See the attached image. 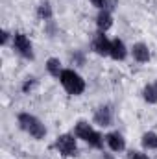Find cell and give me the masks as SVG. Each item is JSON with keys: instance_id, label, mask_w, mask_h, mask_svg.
Here are the masks:
<instances>
[{"instance_id": "cell-18", "label": "cell", "mask_w": 157, "mask_h": 159, "mask_svg": "<svg viewBox=\"0 0 157 159\" xmlns=\"http://www.w3.org/2000/svg\"><path fill=\"white\" fill-rule=\"evenodd\" d=\"M7 35H9V34H7L6 30L0 34V43H2V44H6V43H7Z\"/></svg>"}, {"instance_id": "cell-19", "label": "cell", "mask_w": 157, "mask_h": 159, "mask_svg": "<svg viewBox=\"0 0 157 159\" xmlns=\"http://www.w3.org/2000/svg\"><path fill=\"white\" fill-rule=\"evenodd\" d=\"M32 85H34V80L26 81V83H24V87H22V91H24V93H26V91H30V87H32Z\"/></svg>"}, {"instance_id": "cell-10", "label": "cell", "mask_w": 157, "mask_h": 159, "mask_svg": "<svg viewBox=\"0 0 157 159\" xmlns=\"http://www.w3.org/2000/svg\"><path fill=\"white\" fill-rule=\"evenodd\" d=\"M133 57L139 61V63H146L148 59H150V50H148V46L146 44H142V43H137V44H133Z\"/></svg>"}, {"instance_id": "cell-4", "label": "cell", "mask_w": 157, "mask_h": 159, "mask_svg": "<svg viewBox=\"0 0 157 159\" xmlns=\"http://www.w3.org/2000/svg\"><path fill=\"white\" fill-rule=\"evenodd\" d=\"M56 148H57L63 156H67V157H72V156H76V152H78L76 139H74L72 135H69V133L57 137V141H56Z\"/></svg>"}, {"instance_id": "cell-16", "label": "cell", "mask_w": 157, "mask_h": 159, "mask_svg": "<svg viewBox=\"0 0 157 159\" xmlns=\"http://www.w3.org/2000/svg\"><path fill=\"white\" fill-rule=\"evenodd\" d=\"M92 2V6H96L98 9H107V7H115L113 4H115V0H91Z\"/></svg>"}, {"instance_id": "cell-13", "label": "cell", "mask_w": 157, "mask_h": 159, "mask_svg": "<svg viewBox=\"0 0 157 159\" xmlns=\"http://www.w3.org/2000/svg\"><path fill=\"white\" fill-rule=\"evenodd\" d=\"M142 146L148 150H157V133L154 131H146L142 135Z\"/></svg>"}, {"instance_id": "cell-17", "label": "cell", "mask_w": 157, "mask_h": 159, "mask_svg": "<svg viewBox=\"0 0 157 159\" xmlns=\"http://www.w3.org/2000/svg\"><path fill=\"white\" fill-rule=\"evenodd\" d=\"M131 159H150L148 156L141 154V152H131Z\"/></svg>"}, {"instance_id": "cell-15", "label": "cell", "mask_w": 157, "mask_h": 159, "mask_svg": "<svg viewBox=\"0 0 157 159\" xmlns=\"http://www.w3.org/2000/svg\"><path fill=\"white\" fill-rule=\"evenodd\" d=\"M142 94H144V100L148 104H155L157 102V89L154 85H146L144 91H142Z\"/></svg>"}, {"instance_id": "cell-12", "label": "cell", "mask_w": 157, "mask_h": 159, "mask_svg": "<svg viewBox=\"0 0 157 159\" xmlns=\"http://www.w3.org/2000/svg\"><path fill=\"white\" fill-rule=\"evenodd\" d=\"M46 70L54 76V78H59L61 76V63H59V59L57 57H50L48 61H46Z\"/></svg>"}, {"instance_id": "cell-6", "label": "cell", "mask_w": 157, "mask_h": 159, "mask_svg": "<svg viewBox=\"0 0 157 159\" xmlns=\"http://www.w3.org/2000/svg\"><path fill=\"white\" fill-rule=\"evenodd\" d=\"M92 50L96 54H100V56H109L111 54V41L107 39L104 34H100L92 43Z\"/></svg>"}, {"instance_id": "cell-5", "label": "cell", "mask_w": 157, "mask_h": 159, "mask_svg": "<svg viewBox=\"0 0 157 159\" xmlns=\"http://www.w3.org/2000/svg\"><path fill=\"white\" fill-rule=\"evenodd\" d=\"M13 48H15L22 57H28V59L34 57L32 43H30V39H28L24 34H15V35H13Z\"/></svg>"}, {"instance_id": "cell-11", "label": "cell", "mask_w": 157, "mask_h": 159, "mask_svg": "<svg viewBox=\"0 0 157 159\" xmlns=\"http://www.w3.org/2000/svg\"><path fill=\"white\" fill-rule=\"evenodd\" d=\"M126 46H124V43L120 39H115V41H111V57L113 59H117V61H122L124 57H126Z\"/></svg>"}, {"instance_id": "cell-14", "label": "cell", "mask_w": 157, "mask_h": 159, "mask_svg": "<svg viewBox=\"0 0 157 159\" xmlns=\"http://www.w3.org/2000/svg\"><path fill=\"white\" fill-rule=\"evenodd\" d=\"M37 15H39V19H43V20H50V19H52V7H50L48 2L39 4V7H37Z\"/></svg>"}, {"instance_id": "cell-7", "label": "cell", "mask_w": 157, "mask_h": 159, "mask_svg": "<svg viewBox=\"0 0 157 159\" xmlns=\"http://www.w3.org/2000/svg\"><path fill=\"white\" fill-rule=\"evenodd\" d=\"M105 143H107V146L113 150V152H122L124 148H126V143H124V137L117 133V131H113V133H107L105 135Z\"/></svg>"}, {"instance_id": "cell-9", "label": "cell", "mask_w": 157, "mask_h": 159, "mask_svg": "<svg viewBox=\"0 0 157 159\" xmlns=\"http://www.w3.org/2000/svg\"><path fill=\"white\" fill-rule=\"evenodd\" d=\"M96 26H98V30H100L102 34L113 26V17H111V13H109L107 9H104V11L98 13V17H96Z\"/></svg>"}, {"instance_id": "cell-3", "label": "cell", "mask_w": 157, "mask_h": 159, "mask_svg": "<svg viewBox=\"0 0 157 159\" xmlns=\"http://www.w3.org/2000/svg\"><path fill=\"white\" fill-rule=\"evenodd\" d=\"M76 137L83 139V141H85L89 146H92V148H102V146H104L102 135H100L98 131H94V129L91 128V124H87V122H78V126H76Z\"/></svg>"}, {"instance_id": "cell-2", "label": "cell", "mask_w": 157, "mask_h": 159, "mask_svg": "<svg viewBox=\"0 0 157 159\" xmlns=\"http://www.w3.org/2000/svg\"><path fill=\"white\" fill-rule=\"evenodd\" d=\"M19 124H20V128H22L24 131H28V133H30L32 137H35V139H44V135H46L44 124H43L37 117L30 115V113H20V115H19Z\"/></svg>"}, {"instance_id": "cell-1", "label": "cell", "mask_w": 157, "mask_h": 159, "mask_svg": "<svg viewBox=\"0 0 157 159\" xmlns=\"http://www.w3.org/2000/svg\"><path fill=\"white\" fill-rule=\"evenodd\" d=\"M59 81H61V85L65 87V91L69 94L78 96V94H81L85 91V81H83V78L79 76L78 72H74L72 69H65L61 72V76H59Z\"/></svg>"}, {"instance_id": "cell-8", "label": "cell", "mask_w": 157, "mask_h": 159, "mask_svg": "<svg viewBox=\"0 0 157 159\" xmlns=\"http://www.w3.org/2000/svg\"><path fill=\"white\" fill-rule=\"evenodd\" d=\"M94 122L100 124V126H111L113 122V109L111 107H100L96 113H94Z\"/></svg>"}]
</instances>
